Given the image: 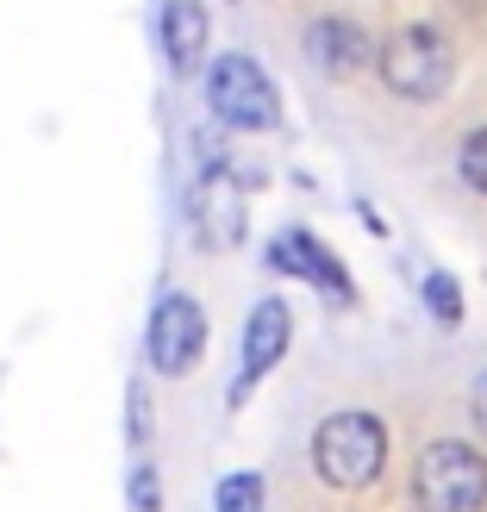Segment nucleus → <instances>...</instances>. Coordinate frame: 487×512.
Instances as JSON below:
<instances>
[{
	"instance_id": "nucleus-8",
	"label": "nucleus",
	"mask_w": 487,
	"mask_h": 512,
	"mask_svg": "<svg viewBox=\"0 0 487 512\" xmlns=\"http://www.w3.org/2000/svg\"><path fill=\"white\" fill-rule=\"evenodd\" d=\"M288 331H294V319H288V306H281V300H263V306L250 313V325H244V381H238V400L250 394L256 375H269V369L281 363Z\"/></svg>"
},
{
	"instance_id": "nucleus-1",
	"label": "nucleus",
	"mask_w": 487,
	"mask_h": 512,
	"mask_svg": "<svg viewBox=\"0 0 487 512\" xmlns=\"http://www.w3.org/2000/svg\"><path fill=\"white\" fill-rule=\"evenodd\" d=\"M381 463H388V425L375 413H331L313 431V469L331 488H344V494L369 488L381 475Z\"/></svg>"
},
{
	"instance_id": "nucleus-6",
	"label": "nucleus",
	"mask_w": 487,
	"mask_h": 512,
	"mask_svg": "<svg viewBox=\"0 0 487 512\" xmlns=\"http://www.w3.org/2000/svg\"><path fill=\"white\" fill-rule=\"evenodd\" d=\"M194 232L207 250H232L244 238V194L232 188V175L213 169L207 182L194 188Z\"/></svg>"
},
{
	"instance_id": "nucleus-5",
	"label": "nucleus",
	"mask_w": 487,
	"mask_h": 512,
	"mask_svg": "<svg viewBox=\"0 0 487 512\" xmlns=\"http://www.w3.org/2000/svg\"><path fill=\"white\" fill-rule=\"evenodd\" d=\"M150 369L157 375H188L207 350V313L188 294H163L157 313H150Z\"/></svg>"
},
{
	"instance_id": "nucleus-11",
	"label": "nucleus",
	"mask_w": 487,
	"mask_h": 512,
	"mask_svg": "<svg viewBox=\"0 0 487 512\" xmlns=\"http://www.w3.org/2000/svg\"><path fill=\"white\" fill-rule=\"evenodd\" d=\"M219 512H263V481L256 475H225L219 481Z\"/></svg>"
},
{
	"instance_id": "nucleus-10",
	"label": "nucleus",
	"mask_w": 487,
	"mask_h": 512,
	"mask_svg": "<svg viewBox=\"0 0 487 512\" xmlns=\"http://www.w3.org/2000/svg\"><path fill=\"white\" fill-rule=\"evenodd\" d=\"M163 57L175 75L200 69V57H207V13H200V0H169L163 7Z\"/></svg>"
},
{
	"instance_id": "nucleus-15",
	"label": "nucleus",
	"mask_w": 487,
	"mask_h": 512,
	"mask_svg": "<svg viewBox=\"0 0 487 512\" xmlns=\"http://www.w3.org/2000/svg\"><path fill=\"white\" fill-rule=\"evenodd\" d=\"M132 444H150V400H144V388H132Z\"/></svg>"
},
{
	"instance_id": "nucleus-9",
	"label": "nucleus",
	"mask_w": 487,
	"mask_h": 512,
	"mask_svg": "<svg viewBox=\"0 0 487 512\" xmlns=\"http://www.w3.org/2000/svg\"><path fill=\"white\" fill-rule=\"evenodd\" d=\"M306 57L319 69H331V75H350V69H363L375 57V44H369L363 25H350V19H313L306 25Z\"/></svg>"
},
{
	"instance_id": "nucleus-3",
	"label": "nucleus",
	"mask_w": 487,
	"mask_h": 512,
	"mask_svg": "<svg viewBox=\"0 0 487 512\" xmlns=\"http://www.w3.org/2000/svg\"><path fill=\"white\" fill-rule=\"evenodd\" d=\"M381 82H388L400 100H444L456 82V50L444 32L431 25H406L381 44Z\"/></svg>"
},
{
	"instance_id": "nucleus-14",
	"label": "nucleus",
	"mask_w": 487,
	"mask_h": 512,
	"mask_svg": "<svg viewBox=\"0 0 487 512\" xmlns=\"http://www.w3.org/2000/svg\"><path fill=\"white\" fill-rule=\"evenodd\" d=\"M132 506H138V512H157V475H150V469L132 475Z\"/></svg>"
},
{
	"instance_id": "nucleus-12",
	"label": "nucleus",
	"mask_w": 487,
	"mask_h": 512,
	"mask_svg": "<svg viewBox=\"0 0 487 512\" xmlns=\"http://www.w3.org/2000/svg\"><path fill=\"white\" fill-rule=\"evenodd\" d=\"M456 169H463V182L475 194H487V132H469L463 138V157H456Z\"/></svg>"
},
{
	"instance_id": "nucleus-13",
	"label": "nucleus",
	"mask_w": 487,
	"mask_h": 512,
	"mask_svg": "<svg viewBox=\"0 0 487 512\" xmlns=\"http://www.w3.org/2000/svg\"><path fill=\"white\" fill-rule=\"evenodd\" d=\"M425 300H431V313H438L444 325L463 319V300H456V281L450 275H425Z\"/></svg>"
},
{
	"instance_id": "nucleus-16",
	"label": "nucleus",
	"mask_w": 487,
	"mask_h": 512,
	"mask_svg": "<svg viewBox=\"0 0 487 512\" xmlns=\"http://www.w3.org/2000/svg\"><path fill=\"white\" fill-rule=\"evenodd\" d=\"M475 419H481V425H487V375H481V381H475Z\"/></svg>"
},
{
	"instance_id": "nucleus-2",
	"label": "nucleus",
	"mask_w": 487,
	"mask_h": 512,
	"mask_svg": "<svg viewBox=\"0 0 487 512\" xmlns=\"http://www.w3.org/2000/svg\"><path fill=\"white\" fill-rule=\"evenodd\" d=\"M419 512H481L487 506V456L463 438H438L413 463Z\"/></svg>"
},
{
	"instance_id": "nucleus-4",
	"label": "nucleus",
	"mask_w": 487,
	"mask_h": 512,
	"mask_svg": "<svg viewBox=\"0 0 487 512\" xmlns=\"http://www.w3.org/2000/svg\"><path fill=\"white\" fill-rule=\"evenodd\" d=\"M207 100L225 125H244V132H269L275 125V82L250 57H219L207 69Z\"/></svg>"
},
{
	"instance_id": "nucleus-7",
	"label": "nucleus",
	"mask_w": 487,
	"mask_h": 512,
	"mask_svg": "<svg viewBox=\"0 0 487 512\" xmlns=\"http://www.w3.org/2000/svg\"><path fill=\"white\" fill-rule=\"evenodd\" d=\"M269 269L275 275H306L313 288H325L331 300H350V275L338 269V256H331L313 232H281L275 250H269Z\"/></svg>"
}]
</instances>
